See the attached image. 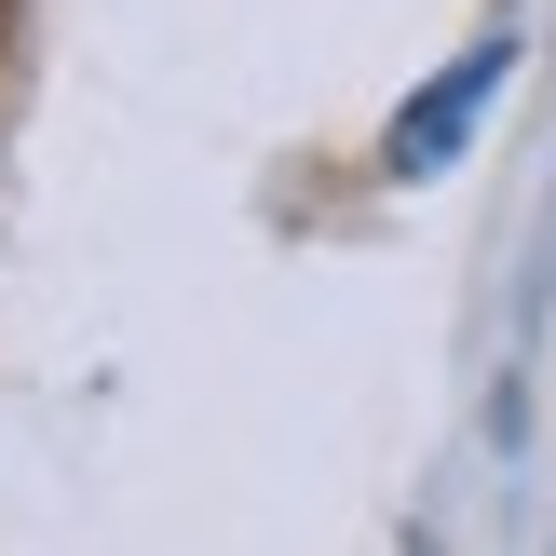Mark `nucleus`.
Masks as SVG:
<instances>
[{
  "mask_svg": "<svg viewBox=\"0 0 556 556\" xmlns=\"http://www.w3.org/2000/svg\"><path fill=\"white\" fill-rule=\"evenodd\" d=\"M516 68H530V41H516V27H476V41H462L448 68L394 109V123H380V177H394V190H434V177H448V163L489 136V109H503Z\"/></svg>",
  "mask_w": 556,
  "mask_h": 556,
  "instance_id": "f257e3e1",
  "label": "nucleus"
}]
</instances>
